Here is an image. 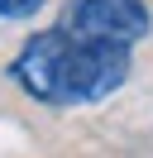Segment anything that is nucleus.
I'll use <instances>...</instances> for the list:
<instances>
[{
	"mask_svg": "<svg viewBox=\"0 0 153 158\" xmlns=\"http://www.w3.org/2000/svg\"><path fill=\"white\" fill-rule=\"evenodd\" d=\"M48 0H0V19H34Z\"/></svg>",
	"mask_w": 153,
	"mask_h": 158,
	"instance_id": "2",
	"label": "nucleus"
},
{
	"mask_svg": "<svg viewBox=\"0 0 153 158\" xmlns=\"http://www.w3.org/2000/svg\"><path fill=\"white\" fill-rule=\"evenodd\" d=\"M148 0H72L57 29H43L19 48L10 77L38 106H96L129 77V53L148 39Z\"/></svg>",
	"mask_w": 153,
	"mask_h": 158,
	"instance_id": "1",
	"label": "nucleus"
}]
</instances>
